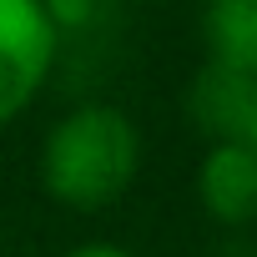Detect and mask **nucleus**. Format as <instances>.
Wrapping results in <instances>:
<instances>
[{"instance_id":"nucleus-5","label":"nucleus","mask_w":257,"mask_h":257,"mask_svg":"<svg viewBox=\"0 0 257 257\" xmlns=\"http://www.w3.org/2000/svg\"><path fill=\"white\" fill-rule=\"evenodd\" d=\"M202 36L212 61H227L257 76V0H207Z\"/></svg>"},{"instance_id":"nucleus-1","label":"nucleus","mask_w":257,"mask_h":257,"mask_svg":"<svg viewBox=\"0 0 257 257\" xmlns=\"http://www.w3.org/2000/svg\"><path fill=\"white\" fill-rule=\"evenodd\" d=\"M142 172V132L121 106L86 101L66 111L41 147V187L76 212L111 207Z\"/></svg>"},{"instance_id":"nucleus-7","label":"nucleus","mask_w":257,"mask_h":257,"mask_svg":"<svg viewBox=\"0 0 257 257\" xmlns=\"http://www.w3.org/2000/svg\"><path fill=\"white\" fill-rule=\"evenodd\" d=\"M66 257H137V252H126L121 242H81V247H71Z\"/></svg>"},{"instance_id":"nucleus-6","label":"nucleus","mask_w":257,"mask_h":257,"mask_svg":"<svg viewBox=\"0 0 257 257\" xmlns=\"http://www.w3.org/2000/svg\"><path fill=\"white\" fill-rule=\"evenodd\" d=\"M41 6H46V16H51L56 31H81L96 16V0H41Z\"/></svg>"},{"instance_id":"nucleus-8","label":"nucleus","mask_w":257,"mask_h":257,"mask_svg":"<svg viewBox=\"0 0 257 257\" xmlns=\"http://www.w3.org/2000/svg\"><path fill=\"white\" fill-rule=\"evenodd\" d=\"M247 142H252V152H257V111H252V126H247Z\"/></svg>"},{"instance_id":"nucleus-3","label":"nucleus","mask_w":257,"mask_h":257,"mask_svg":"<svg viewBox=\"0 0 257 257\" xmlns=\"http://www.w3.org/2000/svg\"><path fill=\"white\" fill-rule=\"evenodd\" d=\"M197 202L212 222H257V152L252 142H212L197 167Z\"/></svg>"},{"instance_id":"nucleus-2","label":"nucleus","mask_w":257,"mask_h":257,"mask_svg":"<svg viewBox=\"0 0 257 257\" xmlns=\"http://www.w3.org/2000/svg\"><path fill=\"white\" fill-rule=\"evenodd\" d=\"M61 31L41 0H0V126H11L51 81Z\"/></svg>"},{"instance_id":"nucleus-4","label":"nucleus","mask_w":257,"mask_h":257,"mask_svg":"<svg viewBox=\"0 0 257 257\" xmlns=\"http://www.w3.org/2000/svg\"><path fill=\"white\" fill-rule=\"evenodd\" d=\"M187 111L212 142H247V126L257 111V76L227 61H207L192 81Z\"/></svg>"}]
</instances>
